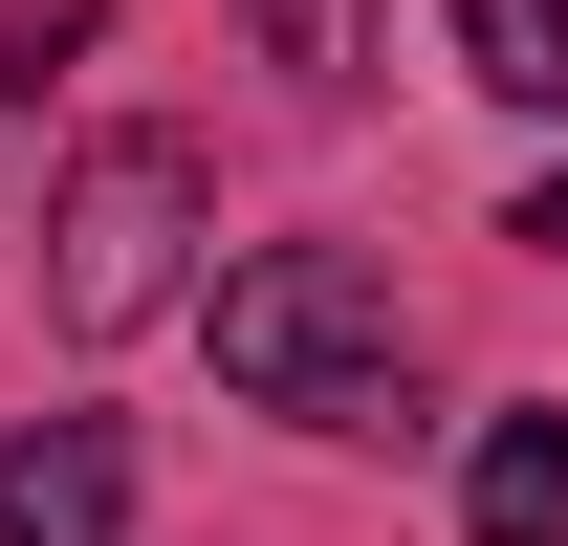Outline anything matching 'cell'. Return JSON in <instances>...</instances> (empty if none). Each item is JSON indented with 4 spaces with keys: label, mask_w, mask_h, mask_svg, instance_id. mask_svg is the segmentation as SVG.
<instances>
[{
    "label": "cell",
    "mask_w": 568,
    "mask_h": 546,
    "mask_svg": "<svg viewBox=\"0 0 568 546\" xmlns=\"http://www.w3.org/2000/svg\"><path fill=\"white\" fill-rule=\"evenodd\" d=\"M459 525H481V546H568V415H481Z\"/></svg>",
    "instance_id": "277c9868"
},
{
    "label": "cell",
    "mask_w": 568,
    "mask_h": 546,
    "mask_svg": "<svg viewBox=\"0 0 568 546\" xmlns=\"http://www.w3.org/2000/svg\"><path fill=\"white\" fill-rule=\"evenodd\" d=\"M0 546H132V437L110 415H22L0 437Z\"/></svg>",
    "instance_id": "3957f363"
},
{
    "label": "cell",
    "mask_w": 568,
    "mask_h": 546,
    "mask_svg": "<svg viewBox=\"0 0 568 546\" xmlns=\"http://www.w3.org/2000/svg\"><path fill=\"white\" fill-rule=\"evenodd\" d=\"M219 394L241 415H306V437H394L416 415V328H394V284L351 241H263V263H219Z\"/></svg>",
    "instance_id": "6da1fadb"
},
{
    "label": "cell",
    "mask_w": 568,
    "mask_h": 546,
    "mask_svg": "<svg viewBox=\"0 0 568 546\" xmlns=\"http://www.w3.org/2000/svg\"><path fill=\"white\" fill-rule=\"evenodd\" d=\"M459 22V88H503V110H568V0H437Z\"/></svg>",
    "instance_id": "5b68a950"
},
{
    "label": "cell",
    "mask_w": 568,
    "mask_h": 546,
    "mask_svg": "<svg viewBox=\"0 0 568 546\" xmlns=\"http://www.w3.org/2000/svg\"><path fill=\"white\" fill-rule=\"evenodd\" d=\"M263 67L306 88V110H328V88L372 67V0H263Z\"/></svg>",
    "instance_id": "8992f818"
},
{
    "label": "cell",
    "mask_w": 568,
    "mask_h": 546,
    "mask_svg": "<svg viewBox=\"0 0 568 546\" xmlns=\"http://www.w3.org/2000/svg\"><path fill=\"white\" fill-rule=\"evenodd\" d=\"M175 284H197V132H88L67 198H44V306H67V350H132Z\"/></svg>",
    "instance_id": "7a4b0ae2"
},
{
    "label": "cell",
    "mask_w": 568,
    "mask_h": 546,
    "mask_svg": "<svg viewBox=\"0 0 568 546\" xmlns=\"http://www.w3.org/2000/svg\"><path fill=\"white\" fill-rule=\"evenodd\" d=\"M503 241H547V263H568V153H547V175H525V219H503Z\"/></svg>",
    "instance_id": "52a82bcc"
}]
</instances>
